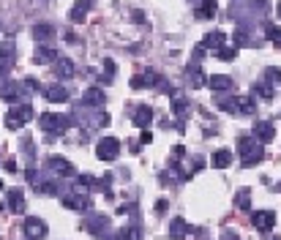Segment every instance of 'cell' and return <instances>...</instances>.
<instances>
[{
	"instance_id": "cell-1",
	"label": "cell",
	"mask_w": 281,
	"mask_h": 240,
	"mask_svg": "<svg viewBox=\"0 0 281 240\" xmlns=\"http://www.w3.org/2000/svg\"><path fill=\"white\" fill-rule=\"evenodd\" d=\"M238 153H240V164L243 166H254L265 158V148L254 137H240L238 139Z\"/></svg>"
},
{
	"instance_id": "cell-2",
	"label": "cell",
	"mask_w": 281,
	"mask_h": 240,
	"mask_svg": "<svg viewBox=\"0 0 281 240\" xmlns=\"http://www.w3.org/2000/svg\"><path fill=\"white\" fill-rule=\"evenodd\" d=\"M38 126H41V131L58 137V134H66L71 129V117L55 115V112H41V115H38Z\"/></svg>"
},
{
	"instance_id": "cell-3",
	"label": "cell",
	"mask_w": 281,
	"mask_h": 240,
	"mask_svg": "<svg viewBox=\"0 0 281 240\" xmlns=\"http://www.w3.org/2000/svg\"><path fill=\"white\" fill-rule=\"evenodd\" d=\"M30 120H33V107H30L28 101H22L19 107H11L9 109V115H6V126H9L11 131H17L25 123H30Z\"/></svg>"
},
{
	"instance_id": "cell-4",
	"label": "cell",
	"mask_w": 281,
	"mask_h": 240,
	"mask_svg": "<svg viewBox=\"0 0 281 240\" xmlns=\"http://www.w3.org/2000/svg\"><path fill=\"white\" fill-rule=\"evenodd\" d=\"M120 156V142L115 137H101L96 142V158L99 161H115Z\"/></svg>"
},
{
	"instance_id": "cell-5",
	"label": "cell",
	"mask_w": 281,
	"mask_h": 240,
	"mask_svg": "<svg viewBox=\"0 0 281 240\" xmlns=\"http://www.w3.org/2000/svg\"><path fill=\"white\" fill-rule=\"evenodd\" d=\"M60 202L68 207V210H77V213H87L93 207L90 197L82 194V191H66V194L60 197Z\"/></svg>"
},
{
	"instance_id": "cell-6",
	"label": "cell",
	"mask_w": 281,
	"mask_h": 240,
	"mask_svg": "<svg viewBox=\"0 0 281 240\" xmlns=\"http://www.w3.org/2000/svg\"><path fill=\"white\" fill-rule=\"evenodd\" d=\"M14 63H17V50H14L11 41H6L3 46H0V82L11 74Z\"/></svg>"
},
{
	"instance_id": "cell-7",
	"label": "cell",
	"mask_w": 281,
	"mask_h": 240,
	"mask_svg": "<svg viewBox=\"0 0 281 240\" xmlns=\"http://www.w3.org/2000/svg\"><path fill=\"white\" fill-rule=\"evenodd\" d=\"M22 232L28 235V240H41L46 237V221L38 219V215H28L25 224H22Z\"/></svg>"
},
{
	"instance_id": "cell-8",
	"label": "cell",
	"mask_w": 281,
	"mask_h": 240,
	"mask_svg": "<svg viewBox=\"0 0 281 240\" xmlns=\"http://www.w3.org/2000/svg\"><path fill=\"white\" fill-rule=\"evenodd\" d=\"M25 87H22V82H17V79H11V82H0V99L3 101H22L25 99Z\"/></svg>"
},
{
	"instance_id": "cell-9",
	"label": "cell",
	"mask_w": 281,
	"mask_h": 240,
	"mask_svg": "<svg viewBox=\"0 0 281 240\" xmlns=\"http://www.w3.org/2000/svg\"><path fill=\"white\" fill-rule=\"evenodd\" d=\"M46 166H50L52 172H60L63 178H77L74 164H71L68 158H63V156H50V158H46Z\"/></svg>"
},
{
	"instance_id": "cell-10",
	"label": "cell",
	"mask_w": 281,
	"mask_h": 240,
	"mask_svg": "<svg viewBox=\"0 0 281 240\" xmlns=\"http://www.w3.org/2000/svg\"><path fill=\"white\" fill-rule=\"evenodd\" d=\"M251 224L256 227V232H270L276 227V213L273 210H256V213H251Z\"/></svg>"
},
{
	"instance_id": "cell-11",
	"label": "cell",
	"mask_w": 281,
	"mask_h": 240,
	"mask_svg": "<svg viewBox=\"0 0 281 240\" xmlns=\"http://www.w3.org/2000/svg\"><path fill=\"white\" fill-rule=\"evenodd\" d=\"M251 137L260 142H273V137H276V129H273V123H268V120H260V123H254L251 129Z\"/></svg>"
},
{
	"instance_id": "cell-12",
	"label": "cell",
	"mask_w": 281,
	"mask_h": 240,
	"mask_svg": "<svg viewBox=\"0 0 281 240\" xmlns=\"http://www.w3.org/2000/svg\"><path fill=\"white\" fill-rule=\"evenodd\" d=\"M134 126L136 129H142V131H148V126L153 123V109L148 107V104H139V107L134 109Z\"/></svg>"
},
{
	"instance_id": "cell-13",
	"label": "cell",
	"mask_w": 281,
	"mask_h": 240,
	"mask_svg": "<svg viewBox=\"0 0 281 240\" xmlns=\"http://www.w3.org/2000/svg\"><path fill=\"white\" fill-rule=\"evenodd\" d=\"M55 58H58L55 46H46V44H38L36 52H33V63H36V66H46V63H52Z\"/></svg>"
},
{
	"instance_id": "cell-14",
	"label": "cell",
	"mask_w": 281,
	"mask_h": 240,
	"mask_svg": "<svg viewBox=\"0 0 281 240\" xmlns=\"http://www.w3.org/2000/svg\"><path fill=\"white\" fill-rule=\"evenodd\" d=\"M44 99H46V101H52V104H63V101H68V87H63L60 82H58V85L44 87Z\"/></svg>"
},
{
	"instance_id": "cell-15",
	"label": "cell",
	"mask_w": 281,
	"mask_h": 240,
	"mask_svg": "<svg viewBox=\"0 0 281 240\" xmlns=\"http://www.w3.org/2000/svg\"><path fill=\"white\" fill-rule=\"evenodd\" d=\"M85 227H87V232H90V235L101 237L104 229H109V219H107V215H90V219L85 221Z\"/></svg>"
},
{
	"instance_id": "cell-16",
	"label": "cell",
	"mask_w": 281,
	"mask_h": 240,
	"mask_svg": "<svg viewBox=\"0 0 281 240\" xmlns=\"http://www.w3.org/2000/svg\"><path fill=\"white\" fill-rule=\"evenodd\" d=\"M104 101H107V95H104L101 87H87V90L82 93V104H85V107H101Z\"/></svg>"
},
{
	"instance_id": "cell-17",
	"label": "cell",
	"mask_w": 281,
	"mask_h": 240,
	"mask_svg": "<svg viewBox=\"0 0 281 240\" xmlns=\"http://www.w3.org/2000/svg\"><path fill=\"white\" fill-rule=\"evenodd\" d=\"M224 41H227V36H224L221 30H213V33H205V38H202V44H199V46L216 52V50H221V46H224Z\"/></svg>"
},
{
	"instance_id": "cell-18",
	"label": "cell",
	"mask_w": 281,
	"mask_h": 240,
	"mask_svg": "<svg viewBox=\"0 0 281 240\" xmlns=\"http://www.w3.org/2000/svg\"><path fill=\"white\" fill-rule=\"evenodd\" d=\"M207 85H210V90H216V93H224V90H232V77H227V74H213V77H207Z\"/></svg>"
},
{
	"instance_id": "cell-19",
	"label": "cell",
	"mask_w": 281,
	"mask_h": 240,
	"mask_svg": "<svg viewBox=\"0 0 281 240\" xmlns=\"http://www.w3.org/2000/svg\"><path fill=\"white\" fill-rule=\"evenodd\" d=\"M232 150H227V148H221V150H216V153L210 156V166H216V170H227V166L232 164Z\"/></svg>"
},
{
	"instance_id": "cell-20",
	"label": "cell",
	"mask_w": 281,
	"mask_h": 240,
	"mask_svg": "<svg viewBox=\"0 0 281 240\" xmlns=\"http://www.w3.org/2000/svg\"><path fill=\"white\" fill-rule=\"evenodd\" d=\"M9 210L11 213H25V194H22V188H11L9 191Z\"/></svg>"
},
{
	"instance_id": "cell-21",
	"label": "cell",
	"mask_w": 281,
	"mask_h": 240,
	"mask_svg": "<svg viewBox=\"0 0 281 240\" xmlns=\"http://www.w3.org/2000/svg\"><path fill=\"white\" fill-rule=\"evenodd\" d=\"M186 74H189V85L191 87H202L205 85V74H202V66H199V63L191 60L189 68H186Z\"/></svg>"
},
{
	"instance_id": "cell-22",
	"label": "cell",
	"mask_w": 281,
	"mask_h": 240,
	"mask_svg": "<svg viewBox=\"0 0 281 240\" xmlns=\"http://www.w3.org/2000/svg\"><path fill=\"white\" fill-rule=\"evenodd\" d=\"M191 232V227L186 224V219H172L170 221V237L172 240H183Z\"/></svg>"
},
{
	"instance_id": "cell-23",
	"label": "cell",
	"mask_w": 281,
	"mask_h": 240,
	"mask_svg": "<svg viewBox=\"0 0 281 240\" xmlns=\"http://www.w3.org/2000/svg\"><path fill=\"white\" fill-rule=\"evenodd\" d=\"M74 63H71L68 58H58L55 60V74H58V79H71L74 77Z\"/></svg>"
},
{
	"instance_id": "cell-24",
	"label": "cell",
	"mask_w": 281,
	"mask_h": 240,
	"mask_svg": "<svg viewBox=\"0 0 281 240\" xmlns=\"http://www.w3.org/2000/svg\"><path fill=\"white\" fill-rule=\"evenodd\" d=\"M235 109H238V115H254V112H256V101L248 99V95H238V99H235Z\"/></svg>"
},
{
	"instance_id": "cell-25",
	"label": "cell",
	"mask_w": 281,
	"mask_h": 240,
	"mask_svg": "<svg viewBox=\"0 0 281 240\" xmlns=\"http://www.w3.org/2000/svg\"><path fill=\"white\" fill-rule=\"evenodd\" d=\"M235 207H238V210H243V213L251 210V188H240L238 191V194H235Z\"/></svg>"
},
{
	"instance_id": "cell-26",
	"label": "cell",
	"mask_w": 281,
	"mask_h": 240,
	"mask_svg": "<svg viewBox=\"0 0 281 240\" xmlns=\"http://www.w3.org/2000/svg\"><path fill=\"white\" fill-rule=\"evenodd\" d=\"M87 11H90V0H82V3H77L74 9L68 11V17H71V22H85Z\"/></svg>"
},
{
	"instance_id": "cell-27",
	"label": "cell",
	"mask_w": 281,
	"mask_h": 240,
	"mask_svg": "<svg viewBox=\"0 0 281 240\" xmlns=\"http://www.w3.org/2000/svg\"><path fill=\"white\" fill-rule=\"evenodd\" d=\"M216 11H219V6H216V0H202V3L197 6V17H199V19H210Z\"/></svg>"
},
{
	"instance_id": "cell-28",
	"label": "cell",
	"mask_w": 281,
	"mask_h": 240,
	"mask_svg": "<svg viewBox=\"0 0 281 240\" xmlns=\"http://www.w3.org/2000/svg\"><path fill=\"white\" fill-rule=\"evenodd\" d=\"M251 93H254V95H260L262 101H273V95H276V90H273L268 82H254Z\"/></svg>"
},
{
	"instance_id": "cell-29",
	"label": "cell",
	"mask_w": 281,
	"mask_h": 240,
	"mask_svg": "<svg viewBox=\"0 0 281 240\" xmlns=\"http://www.w3.org/2000/svg\"><path fill=\"white\" fill-rule=\"evenodd\" d=\"M36 194L55 197V194H60V188H58V183H55V180H44V183H36Z\"/></svg>"
},
{
	"instance_id": "cell-30",
	"label": "cell",
	"mask_w": 281,
	"mask_h": 240,
	"mask_svg": "<svg viewBox=\"0 0 281 240\" xmlns=\"http://www.w3.org/2000/svg\"><path fill=\"white\" fill-rule=\"evenodd\" d=\"M52 36H55V28L52 25H36L33 28V38H36V41H50Z\"/></svg>"
},
{
	"instance_id": "cell-31",
	"label": "cell",
	"mask_w": 281,
	"mask_h": 240,
	"mask_svg": "<svg viewBox=\"0 0 281 240\" xmlns=\"http://www.w3.org/2000/svg\"><path fill=\"white\" fill-rule=\"evenodd\" d=\"M172 112H175V115H178V117H186V115H189V101L183 99L180 93H175V101H172Z\"/></svg>"
},
{
	"instance_id": "cell-32",
	"label": "cell",
	"mask_w": 281,
	"mask_h": 240,
	"mask_svg": "<svg viewBox=\"0 0 281 240\" xmlns=\"http://www.w3.org/2000/svg\"><path fill=\"white\" fill-rule=\"evenodd\" d=\"M115 240H142V232H139V227H123V229H118Z\"/></svg>"
},
{
	"instance_id": "cell-33",
	"label": "cell",
	"mask_w": 281,
	"mask_h": 240,
	"mask_svg": "<svg viewBox=\"0 0 281 240\" xmlns=\"http://www.w3.org/2000/svg\"><path fill=\"white\" fill-rule=\"evenodd\" d=\"M265 36H268V41H270V44L281 46V28H276L273 22H268V25H265Z\"/></svg>"
},
{
	"instance_id": "cell-34",
	"label": "cell",
	"mask_w": 281,
	"mask_h": 240,
	"mask_svg": "<svg viewBox=\"0 0 281 240\" xmlns=\"http://www.w3.org/2000/svg\"><path fill=\"white\" fill-rule=\"evenodd\" d=\"M265 82H268L270 87H273V85H281V68H276V66H268V68H265Z\"/></svg>"
},
{
	"instance_id": "cell-35",
	"label": "cell",
	"mask_w": 281,
	"mask_h": 240,
	"mask_svg": "<svg viewBox=\"0 0 281 240\" xmlns=\"http://www.w3.org/2000/svg\"><path fill=\"white\" fill-rule=\"evenodd\" d=\"M142 82H145V87H161V74L158 71H145Z\"/></svg>"
},
{
	"instance_id": "cell-36",
	"label": "cell",
	"mask_w": 281,
	"mask_h": 240,
	"mask_svg": "<svg viewBox=\"0 0 281 240\" xmlns=\"http://www.w3.org/2000/svg\"><path fill=\"white\" fill-rule=\"evenodd\" d=\"M216 58L219 60H235L238 58V46H221V50H216Z\"/></svg>"
},
{
	"instance_id": "cell-37",
	"label": "cell",
	"mask_w": 281,
	"mask_h": 240,
	"mask_svg": "<svg viewBox=\"0 0 281 240\" xmlns=\"http://www.w3.org/2000/svg\"><path fill=\"white\" fill-rule=\"evenodd\" d=\"M77 191H87V188H93V186H99V180L90 178V175H77Z\"/></svg>"
},
{
	"instance_id": "cell-38",
	"label": "cell",
	"mask_w": 281,
	"mask_h": 240,
	"mask_svg": "<svg viewBox=\"0 0 281 240\" xmlns=\"http://www.w3.org/2000/svg\"><path fill=\"white\" fill-rule=\"evenodd\" d=\"M22 87H25V93H38V90H41V85H38L33 77H25V79H22Z\"/></svg>"
},
{
	"instance_id": "cell-39",
	"label": "cell",
	"mask_w": 281,
	"mask_h": 240,
	"mask_svg": "<svg viewBox=\"0 0 281 240\" xmlns=\"http://www.w3.org/2000/svg\"><path fill=\"white\" fill-rule=\"evenodd\" d=\"M104 71H107V74H104L101 77V82H112V77H115V63H112V60H104Z\"/></svg>"
},
{
	"instance_id": "cell-40",
	"label": "cell",
	"mask_w": 281,
	"mask_h": 240,
	"mask_svg": "<svg viewBox=\"0 0 281 240\" xmlns=\"http://www.w3.org/2000/svg\"><path fill=\"white\" fill-rule=\"evenodd\" d=\"M25 180H28V183H38V170H36V166L25 170Z\"/></svg>"
},
{
	"instance_id": "cell-41",
	"label": "cell",
	"mask_w": 281,
	"mask_h": 240,
	"mask_svg": "<svg viewBox=\"0 0 281 240\" xmlns=\"http://www.w3.org/2000/svg\"><path fill=\"white\" fill-rule=\"evenodd\" d=\"M191 164H194V166H191V172H199L205 166V158L202 156H194V158H191Z\"/></svg>"
},
{
	"instance_id": "cell-42",
	"label": "cell",
	"mask_w": 281,
	"mask_h": 240,
	"mask_svg": "<svg viewBox=\"0 0 281 240\" xmlns=\"http://www.w3.org/2000/svg\"><path fill=\"white\" fill-rule=\"evenodd\" d=\"M131 87H134V90H142V87H145V82H142V74H136V77L131 79Z\"/></svg>"
},
{
	"instance_id": "cell-43",
	"label": "cell",
	"mask_w": 281,
	"mask_h": 240,
	"mask_svg": "<svg viewBox=\"0 0 281 240\" xmlns=\"http://www.w3.org/2000/svg\"><path fill=\"white\" fill-rule=\"evenodd\" d=\"M153 142V134L150 131H142V139H139V145H150Z\"/></svg>"
},
{
	"instance_id": "cell-44",
	"label": "cell",
	"mask_w": 281,
	"mask_h": 240,
	"mask_svg": "<svg viewBox=\"0 0 281 240\" xmlns=\"http://www.w3.org/2000/svg\"><path fill=\"white\" fill-rule=\"evenodd\" d=\"M6 170H9V172H17L19 166H17V161H14V158H9V161H6Z\"/></svg>"
},
{
	"instance_id": "cell-45",
	"label": "cell",
	"mask_w": 281,
	"mask_h": 240,
	"mask_svg": "<svg viewBox=\"0 0 281 240\" xmlns=\"http://www.w3.org/2000/svg\"><path fill=\"white\" fill-rule=\"evenodd\" d=\"M167 210V199H158L156 202V213H164Z\"/></svg>"
},
{
	"instance_id": "cell-46",
	"label": "cell",
	"mask_w": 281,
	"mask_h": 240,
	"mask_svg": "<svg viewBox=\"0 0 281 240\" xmlns=\"http://www.w3.org/2000/svg\"><path fill=\"white\" fill-rule=\"evenodd\" d=\"M224 240H240V237L232 235V229H227V232H224Z\"/></svg>"
},
{
	"instance_id": "cell-47",
	"label": "cell",
	"mask_w": 281,
	"mask_h": 240,
	"mask_svg": "<svg viewBox=\"0 0 281 240\" xmlns=\"http://www.w3.org/2000/svg\"><path fill=\"white\" fill-rule=\"evenodd\" d=\"M278 17H281V0H278Z\"/></svg>"
},
{
	"instance_id": "cell-48",
	"label": "cell",
	"mask_w": 281,
	"mask_h": 240,
	"mask_svg": "<svg viewBox=\"0 0 281 240\" xmlns=\"http://www.w3.org/2000/svg\"><path fill=\"white\" fill-rule=\"evenodd\" d=\"M276 191H281V183H278V186H276Z\"/></svg>"
},
{
	"instance_id": "cell-49",
	"label": "cell",
	"mask_w": 281,
	"mask_h": 240,
	"mask_svg": "<svg viewBox=\"0 0 281 240\" xmlns=\"http://www.w3.org/2000/svg\"><path fill=\"white\" fill-rule=\"evenodd\" d=\"M270 240H281V237H270Z\"/></svg>"
}]
</instances>
